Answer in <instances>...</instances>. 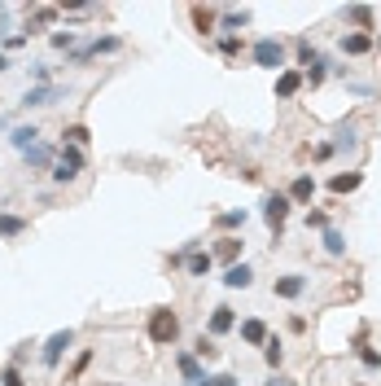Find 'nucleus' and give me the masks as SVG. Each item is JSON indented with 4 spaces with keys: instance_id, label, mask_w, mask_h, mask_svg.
Segmentation results:
<instances>
[{
    "instance_id": "nucleus-21",
    "label": "nucleus",
    "mask_w": 381,
    "mask_h": 386,
    "mask_svg": "<svg viewBox=\"0 0 381 386\" xmlns=\"http://www.w3.org/2000/svg\"><path fill=\"white\" fill-rule=\"evenodd\" d=\"M360 185H364V171H346V176H333V180H328V189H333V193H355Z\"/></svg>"
},
{
    "instance_id": "nucleus-43",
    "label": "nucleus",
    "mask_w": 381,
    "mask_h": 386,
    "mask_svg": "<svg viewBox=\"0 0 381 386\" xmlns=\"http://www.w3.org/2000/svg\"><path fill=\"white\" fill-rule=\"evenodd\" d=\"M5 127H9V119H5V114H0V132H5Z\"/></svg>"
},
{
    "instance_id": "nucleus-5",
    "label": "nucleus",
    "mask_w": 381,
    "mask_h": 386,
    "mask_svg": "<svg viewBox=\"0 0 381 386\" xmlns=\"http://www.w3.org/2000/svg\"><path fill=\"white\" fill-rule=\"evenodd\" d=\"M70 347H74V329H57V333H53V338H48V343H44V351H40V360H44V369H57V360H62V355H66Z\"/></svg>"
},
{
    "instance_id": "nucleus-29",
    "label": "nucleus",
    "mask_w": 381,
    "mask_h": 386,
    "mask_svg": "<svg viewBox=\"0 0 381 386\" xmlns=\"http://www.w3.org/2000/svg\"><path fill=\"white\" fill-rule=\"evenodd\" d=\"M62 136H66V145H79V149H84V145L92 141V132H88V127H84V123H70V127H66V132H62Z\"/></svg>"
},
{
    "instance_id": "nucleus-23",
    "label": "nucleus",
    "mask_w": 381,
    "mask_h": 386,
    "mask_svg": "<svg viewBox=\"0 0 381 386\" xmlns=\"http://www.w3.org/2000/svg\"><path fill=\"white\" fill-rule=\"evenodd\" d=\"M219 22H223V31L233 36V31H241L245 22H250V9H223V14H219Z\"/></svg>"
},
{
    "instance_id": "nucleus-10",
    "label": "nucleus",
    "mask_w": 381,
    "mask_h": 386,
    "mask_svg": "<svg viewBox=\"0 0 381 386\" xmlns=\"http://www.w3.org/2000/svg\"><path fill=\"white\" fill-rule=\"evenodd\" d=\"M233 325H237V312H233L228 303H219L215 312H211V321H206V333H211V338H223V333L233 329Z\"/></svg>"
},
{
    "instance_id": "nucleus-2",
    "label": "nucleus",
    "mask_w": 381,
    "mask_h": 386,
    "mask_svg": "<svg viewBox=\"0 0 381 386\" xmlns=\"http://www.w3.org/2000/svg\"><path fill=\"white\" fill-rule=\"evenodd\" d=\"M250 58H254V66H263V70H285V44L263 36V40H254Z\"/></svg>"
},
{
    "instance_id": "nucleus-25",
    "label": "nucleus",
    "mask_w": 381,
    "mask_h": 386,
    "mask_svg": "<svg viewBox=\"0 0 381 386\" xmlns=\"http://www.w3.org/2000/svg\"><path fill=\"white\" fill-rule=\"evenodd\" d=\"M215 228H223V233L233 237V228H245V211H223V215H215Z\"/></svg>"
},
{
    "instance_id": "nucleus-12",
    "label": "nucleus",
    "mask_w": 381,
    "mask_h": 386,
    "mask_svg": "<svg viewBox=\"0 0 381 386\" xmlns=\"http://www.w3.org/2000/svg\"><path fill=\"white\" fill-rule=\"evenodd\" d=\"M9 145H13L18 154H27L31 145H40V127H35V123H18V127H9Z\"/></svg>"
},
{
    "instance_id": "nucleus-41",
    "label": "nucleus",
    "mask_w": 381,
    "mask_h": 386,
    "mask_svg": "<svg viewBox=\"0 0 381 386\" xmlns=\"http://www.w3.org/2000/svg\"><path fill=\"white\" fill-rule=\"evenodd\" d=\"M0 27H9V5H0Z\"/></svg>"
},
{
    "instance_id": "nucleus-35",
    "label": "nucleus",
    "mask_w": 381,
    "mask_h": 386,
    "mask_svg": "<svg viewBox=\"0 0 381 386\" xmlns=\"http://www.w3.org/2000/svg\"><path fill=\"white\" fill-rule=\"evenodd\" d=\"M219 53H223V58H237V53H241V36H223V40H219Z\"/></svg>"
},
{
    "instance_id": "nucleus-9",
    "label": "nucleus",
    "mask_w": 381,
    "mask_h": 386,
    "mask_svg": "<svg viewBox=\"0 0 381 386\" xmlns=\"http://www.w3.org/2000/svg\"><path fill=\"white\" fill-rule=\"evenodd\" d=\"M219 281H223L228 290H250V286H254V268L241 259V264H233V268H223V277H219Z\"/></svg>"
},
{
    "instance_id": "nucleus-28",
    "label": "nucleus",
    "mask_w": 381,
    "mask_h": 386,
    "mask_svg": "<svg viewBox=\"0 0 381 386\" xmlns=\"http://www.w3.org/2000/svg\"><path fill=\"white\" fill-rule=\"evenodd\" d=\"M193 22H197V31H201V36H206V31H215V22H219V14H215V9H201V5H197V9H193Z\"/></svg>"
},
{
    "instance_id": "nucleus-44",
    "label": "nucleus",
    "mask_w": 381,
    "mask_h": 386,
    "mask_svg": "<svg viewBox=\"0 0 381 386\" xmlns=\"http://www.w3.org/2000/svg\"><path fill=\"white\" fill-rule=\"evenodd\" d=\"M101 386H123V382H101Z\"/></svg>"
},
{
    "instance_id": "nucleus-11",
    "label": "nucleus",
    "mask_w": 381,
    "mask_h": 386,
    "mask_svg": "<svg viewBox=\"0 0 381 386\" xmlns=\"http://www.w3.org/2000/svg\"><path fill=\"white\" fill-rule=\"evenodd\" d=\"M22 163H27L31 171H44V167H48V171H53V163H57V154H53V145H44V141H40V145H31L27 154H22Z\"/></svg>"
},
{
    "instance_id": "nucleus-38",
    "label": "nucleus",
    "mask_w": 381,
    "mask_h": 386,
    "mask_svg": "<svg viewBox=\"0 0 381 386\" xmlns=\"http://www.w3.org/2000/svg\"><path fill=\"white\" fill-rule=\"evenodd\" d=\"M211 386H241V382H237L233 373H215V377H211Z\"/></svg>"
},
{
    "instance_id": "nucleus-31",
    "label": "nucleus",
    "mask_w": 381,
    "mask_h": 386,
    "mask_svg": "<svg viewBox=\"0 0 381 386\" xmlns=\"http://www.w3.org/2000/svg\"><path fill=\"white\" fill-rule=\"evenodd\" d=\"M263 360H267V369H281V360H285V347L276 343V338H267V347H263Z\"/></svg>"
},
{
    "instance_id": "nucleus-18",
    "label": "nucleus",
    "mask_w": 381,
    "mask_h": 386,
    "mask_svg": "<svg viewBox=\"0 0 381 386\" xmlns=\"http://www.w3.org/2000/svg\"><path fill=\"white\" fill-rule=\"evenodd\" d=\"M211 254H215V259H223V264H228V268H233V264H237V259H241V237H219V242H215V250H211Z\"/></svg>"
},
{
    "instance_id": "nucleus-42",
    "label": "nucleus",
    "mask_w": 381,
    "mask_h": 386,
    "mask_svg": "<svg viewBox=\"0 0 381 386\" xmlns=\"http://www.w3.org/2000/svg\"><path fill=\"white\" fill-rule=\"evenodd\" d=\"M9 70V53H5V48H0V75H5Z\"/></svg>"
},
{
    "instance_id": "nucleus-16",
    "label": "nucleus",
    "mask_w": 381,
    "mask_h": 386,
    "mask_svg": "<svg viewBox=\"0 0 381 386\" xmlns=\"http://www.w3.org/2000/svg\"><path fill=\"white\" fill-rule=\"evenodd\" d=\"M27 220H22V215H13V211H0V237H5V242H13V237H22V233H27Z\"/></svg>"
},
{
    "instance_id": "nucleus-3",
    "label": "nucleus",
    "mask_w": 381,
    "mask_h": 386,
    "mask_svg": "<svg viewBox=\"0 0 381 386\" xmlns=\"http://www.w3.org/2000/svg\"><path fill=\"white\" fill-rule=\"evenodd\" d=\"M79 171H84V149L79 145H62L57 163H53V180H57V185H70Z\"/></svg>"
},
{
    "instance_id": "nucleus-22",
    "label": "nucleus",
    "mask_w": 381,
    "mask_h": 386,
    "mask_svg": "<svg viewBox=\"0 0 381 386\" xmlns=\"http://www.w3.org/2000/svg\"><path fill=\"white\" fill-rule=\"evenodd\" d=\"M241 338H245L250 347H267V325H263V321H245V325H241Z\"/></svg>"
},
{
    "instance_id": "nucleus-27",
    "label": "nucleus",
    "mask_w": 381,
    "mask_h": 386,
    "mask_svg": "<svg viewBox=\"0 0 381 386\" xmlns=\"http://www.w3.org/2000/svg\"><path fill=\"white\" fill-rule=\"evenodd\" d=\"M324 250L333 254V259H342V254H346V237L338 233V228H324Z\"/></svg>"
},
{
    "instance_id": "nucleus-20",
    "label": "nucleus",
    "mask_w": 381,
    "mask_h": 386,
    "mask_svg": "<svg viewBox=\"0 0 381 386\" xmlns=\"http://www.w3.org/2000/svg\"><path fill=\"white\" fill-rule=\"evenodd\" d=\"M342 14H346V22H355V27H360L364 36L372 31V9H368V5H346Z\"/></svg>"
},
{
    "instance_id": "nucleus-15",
    "label": "nucleus",
    "mask_w": 381,
    "mask_h": 386,
    "mask_svg": "<svg viewBox=\"0 0 381 386\" xmlns=\"http://www.w3.org/2000/svg\"><path fill=\"white\" fill-rule=\"evenodd\" d=\"M175 365H180V373H184V386L206 377V369H201V360H197L193 351H180V355H175Z\"/></svg>"
},
{
    "instance_id": "nucleus-13",
    "label": "nucleus",
    "mask_w": 381,
    "mask_h": 386,
    "mask_svg": "<svg viewBox=\"0 0 381 386\" xmlns=\"http://www.w3.org/2000/svg\"><path fill=\"white\" fill-rule=\"evenodd\" d=\"M57 97H62V88H27L22 92V110H44V106H53Z\"/></svg>"
},
{
    "instance_id": "nucleus-30",
    "label": "nucleus",
    "mask_w": 381,
    "mask_h": 386,
    "mask_svg": "<svg viewBox=\"0 0 381 386\" xmlns=\"http://www.w3.org/2000/svg\"><path fill=\"white\" fill-rule=\"evenodd\" d=\"M193 355H197V360H215V355H219V347H215L211 333H201V338L193 343Z\"/></svg>"
},
{
    "instance_id": "nucleus-40",
    "label": "nucleus",
    "mask_w": 381,
    "mask_h": 386,
    "mask_svg": "<svg viewBox=\"0 0 381 386\" xmlns=\"http://www.w3.org/2000/svg\"><path fill=\"white\" fill-rule=\"evenodd\" d=\"M267 386H298V382H294V377H276V373H272V382H267Z\"/></svg>"
},
{
    "instance_id": "nucleus-6",
    "label": "nucleus",
    "mask_w": 381,
    "mask_h": 386,
    "mask_svg": "<svg viewBox=\"0 0 381 386\" xmlns=\"http://www.w3.org/2000/svg\"><path fill=\"white\" fill-rule=\"evenodd\" d=\"M118 44H123L118 36H96V40H88V44H79V48H74V53H70V62H88V58H101V53H114Z\"/></svg>"
},
{
    "instance_id": "nucleus-8",
    "label": "nucleus",
    "mask_w": 381,
    "mask_h": 386,
    "mask_svg": "<svg viewBox=\"0 0 381 386\" xmlns=\"http://www.w3.org/2000/svg\"><path fill=\"white\" fill-rule=\"evenodd\" d=\"M307 84L302 80V70H294V66H285L281 75H276V101H289V97H298V88Z\"/></svg>"
},
{
    "instance_id": "nucleus-24",
    "label": "nucleus",
    "mask_w": 381,
    "mask_h": 386,
    "mask_svg": "<svg viewBox=\"0 0 381 386\" xmlns=\"http://www.w3.org/2000/svg\"><path fill=\"white\" fill-rule=\"evenodd\" d=\"M364 338H368V333H360V338H355V351H360L364 369H381V351H377V347H368Z\"/></svg>"
},
{
    "instance_id": "nucleus-4",
    "label": "nucleus",
    "mask_w": 381,
    "mask_h": 386,
    "mask_svg": "<svg viewBox=\"0 0 381 386\" xmlns=\"http://www.w3.org/2000/svg\"><path fill=\"white\" fill-rule=\"evenodd\" d=\"M289 207H294L289 193H267V198H263V220H267V228H272L276 237H281V228H285V220H289Z\"/></svg>"
},
{
    "instance_id": "nucleus-32",
    "label": "nucleus",
    "mask_w": 381,
    "mask_h": 386,
    "mask_svg": "<svg viewBox=\"0 0 381 386\" xmlns=\"http://www.w3.org/2000/svg\"><path fill=\"white\" fill-rule=\"evenodd\" d=\"M48 80H53V66L35 62V66H31V88H48Z\"/></svg>"
},
{
    "instance_id": "nucleus-36",
    "label": "nucleus",
    "mask_w": 381,
    "mask_h": 386,
    "mask_svg": "<svg viewBox=\"0 0 381 386\" xmlns=\"http://www.w3.org/2000/svg\"><path fill=\"white\" fill-rule=\"evenodd\" d=\"M88 365H92V351H79V360H74V369H70V382H74V377H84Z\"/></svg>"
},
{
    "instance_id": "nucleus-34",
    "label": "nucleus",
    "mask_w": 381,
    "mask_h": 386,
    "mask_svg": "<svg viewBox=\"0 0 381 386\" xmlns=\"http://www.w3.org/2000/svg\"><path fill=\"white\" fill-rule=\"evenodd\" d=\"M0 386H27V382H22V369L5 365V369H0Z\"/></svg>"
},
{
    "instance_id": "nucleus-14",
    "label": "nucleus",
    "mask_w": 381,
    "mask_h": 386,
    "mask_svg": "<svg viewBox=\"0 0 381 386\" xmlns=\"http://www.w3.org/2000/svg\"><path fill=\"white\" fill-rule=\"evenodd\" d=\"M211 268H215V254H211V250H189V254H184V272H189V277H206Z\"/></svg>"
},
{
    "instance_id": "nucleus-26",
    "label": "nucleus",
    "mask_w": 381,
    "mask_h": 386,
    "mask_svg": "<svg viewBox=\"0 0 381 386\" xmlns=\"http://www.w3.org/2000/svg\"><path fill=\"white\" fill-rule=\"evenodd\" d=\"M320 58H324V53H316L307 40H298V66H302V75H307L311 66H320Z\"/></svg>"
},
{
    "instance_id": "nucleus-1",
    "label": "nucleus",
    "mask_w": 381,
    "mask_h": 386,
    "mask_svg": "<svg viewBox=\"0 0 381 386\" xmlns=\"http://www.w3.org/2000/svg\"><path fill=\"white\" fill-rule=\"evenodd\" d=\"M145 333H149V343H158V347H175L180 343V312L175 307H154L145 321Z\"/></svg>"
},
{
    "instance_id": "nucleus-33",
    "label": "nucleus",
    "mask_w": 381,
    "mask_h": 386,
    "mask_svg": "<svg viewBox=\"0 0 381 386\" xmlns=\"http://www.w3.org/2000/svg\"><path fill=\"white\" fill-rule=\"evenodd\" d=\"M48 40H53V48H62V53H74V48H79L74 44V31H53Z\"/></svg>"
},
{
    "instance_id": "nucleus-17",
    "label": "nucleus",
    "mask_w": 381,
    "mask_h": 386,
    "mask_svg": "<svg viewBox=\"0 0 381 386\" xmlns=\"http://www.w3.org/2000/svg\"><path fill=\"white\" fill-rule=\"evenodd\" d=\"M311 198H316V180H311V176H294V185H289V202L307 207Z\"/></svg>"
},
{
    "instance_id": "nucleus-37",
    "label": "nucleus",
    "mask_w": 381,
    "mask_h": 386,
    "mask_svg": "<svg viewBox=\"0 0 381 386\" xmlns=\"http://www.w3.org/2000/svg\"><path fill=\"white\" fill-rule=\"evenodd\" d=\"M307 228H328V215L324 211H307Z\"/></svg>"
},
{
    "instance_id": "nucleus-7",
    "label": "nucleus",
    "mask_w": 381,
    "mask_h": 386,
    "mask_svg": "<svg viewBox=\"0 0 381 386\" xmlns=\"http://www.w3.org/2000/svg\"><path fill=\"white\" fill-rule=\"evenodd\" d=\"M302 290H307V277L302 272H285V277H276V286H272L276 299H302Z\"/></svg>"
},
{
    "instance_id": "nucleus-19",
    "label": "nucleus",
    "mask_w": 381,
    "mask_h": 386,
    "mask_svg": "<svg viewBox=\"0 0 381 386\" xmlns=\"http://www.w3.org/2000/svg\"><path fill=\"white\" fill-rule=\"evenodd\" d=\"M372 48V36H364V31H350V36H342V53L346 58H364Z\"/></svg>"
},
{
    "instance_id": "nucleus-39",
    "label": "nucleus",
    "mask_w": 381,
    "mask_h": 386,
    "mask_svg": "<svg viewBox=\"0 0 381 386\" xmlns=\"http://www.w3.org/2000/svg\"><path fill=\"white\" fill-rule=\"evenodd\" d=\"M316 159H320V163L333 159V141H320V145H316Z\"/></svg>"
}]
</instances>
